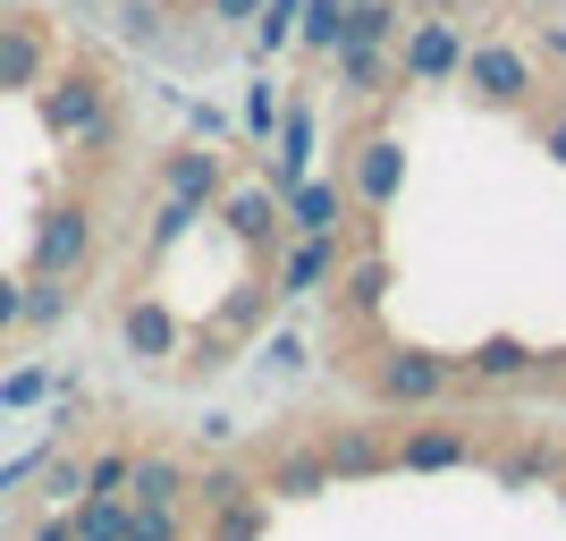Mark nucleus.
Instances as JSON below:
<instances>
[{
	"label": "nucleus",
	"instance_id": "1",
	"mask_svg": "<svg viewBox=\"0 0 566 541\" xmlns=\"http://www.w3.org/2000/svg\"><path fill=\"white\" fill-rule=\"evenodd\" d=\"M355 355H338L355 373V389L373 398V415H423V406H457L465 398V355L423 347V339H380V322L347 330Z\"/></svg>",
	"mask_w": 566,
	"mask_h": 541
},
{
	"label": "nucleus",
	"instance_id": "2",
	"mask_svg": "<svg viewBox=\"0 0 566 541\" xmlns=\"http://www.w3.org/2000/svg\"><path fill=\"white\" fill-rule=\"evenodd\" d=\"M94 246H102L94 195H51L43 212H34V237H25V271H51V280H85V271H94Z\"/></svg>",
	"mask_w": 566,
	"mask_h": 541
},
{
	"label": "nucleus",
	"instance_id": "3",
	"mask_svg": "<svg viewBox=\"0 0 566 541\" xmlns=\"http://www.w3.org/2000/svg\"><path fill=\"white\" fill-rule=\"evenodd\" d=\"M465 51H473V34H465V18H457V9H415V18H406V34H398V76H406V94H440V85H457V76H465Z\"/></svg>",
	"mask_w": 566,
	"mask_h": 541
},
{
	"label": "nucleus",
	"instance_id": "4",
	"mask_svg": "<svg viewBox=\"0 0 566 541\" xmlns=\"http://www.w3.org/2000/svg\"><path fill=\"white\" fill-rule=\"evenodd\" d=\"M482 111H533L542 102V60L516 43V34H482L465 51V76H457Z\"/></svg>",
	"mask_w": 566,
	"mask_h": 541
},
{
	"label": "nucleus",
	"instance_id": "5",
	"mask_svg": "<svg viewBox=\"0 0 566 541\" xmlns=\"http://www.w3.org/2000/svg\"><path fill=\"white\" fill-rule=\"evenodd\" d=\"M111 102H118V85H111L102 60H69V69H51L43 85H34V118H43L51 144H76L102 111H111Z\"/></svg>",
	"mask_w": 566,
	"mask_h": 541
},
{
	"label": "nucleus",
	"instance_id": "6",
	"mask_svg": "<svg viewBox=\"0 0 566 541\" xmlns=\"http://www.w3.org/2000/svg\"><path fill=\"white\" fill-rule=\"evenodd\" d=\"M491 440L482 424L449 415V406H423V415H398V474H457V466H482Z\"/></svg>",
	"mask_w": 566,
	"mask_h": 541
},
{
	"label": "nucleus",
	"instance_id": "7",
	"mask_svg": "<svg viewBox=\"0 0 566 541\" xmlns=\"http://www.w3.org/2000/svg\"><path fill=\"white\" fill-rule=\"evenodd\" d=\"M347 204H355V237H373L364 220H380L389 204L406 195V144L389 136V127H355V144H347Z\"/></svg>",
	"mask_w": 566,
	"mask_h": 541
},
{
	"label": "nucleus",
	"instance_id": "8",
	"mask_svg": "<svg viewBox=\"0 0 566 541\" xmlns=\"http://www.w3.org/2000/svg\"><path fill=\"white\" fill-rule=\"evenodd\" d=\"M389 288H398L389 246H380V237H347V262H338V280H331V313L347 330H364V322L389 313Z\"/></svg>",
	"mask_w": 566,
	"mask_h": 541
},
{
	"label": "nucleus",
	"instance_id": "9",
	"mask_svg": "<svg viewBox=\"0 0 566 541\" xmlns=\"http://www.w3.org/2000/svg\"><path fill=\"white\" fill-rule=\"evenodd\" d=\"M322 457H331L338 482H380V474H398V424H380V415H338V424L313 431Z\"/></svg>",
	"mask_w": 566,
	"mask_h": 541
},
{
	"label": "nucleus",
	"instance_id": "10",
	"mask_svg": "<svg viewBox=\"0 0 566 541\" xmlns=\"http://www.w3.org/2000/svg\"><path fill=\"white\" fill-rule=\"evenodd\" d=\"M338 262H347V237H296L287 229L280 254L262 262V271H271V296H280V305H313V296H331Z\"/></svg>",
	"mask_w": 566,
	"mask_h": 541
},
{
	"label": "nucleus",
	"instance_id": "11",
	"mask_svg": "<svg viewBox=\"0 0 566 541\" xmlns=\"http://www.w3.org/2000/svg\"><path fill=\"white\" fill-rule=\"evenodd\" d=\"M212 220L245 246L254 262L280 254V237H287V212H280V187H245V178H229V187L212 195Z\"/></svg>",
	"mask_w": 566,
	"mask_h": 541
},
{
	"label": "nucleus",
	"instance_id": "12",
	"mask_svg": "<svg viewBox=\"0 0 566 541\" xmlns=\"http://www.w3.org/2000/svg\"><path fill=\"white\" fill-rule=\"evenodd\" d=\"M262 491H271V508H305V499H322V491H338V474H331V457H322V440L313 431H296V440H280L271 457H262Z\"/></svg>",
	"mask_w": 566,
	"mask_h": 541
},
{
	"label": "nucleus",
	"instance_id": "13",
	"mask_svg": "<svg viewBox=\"0 0 566 541\" xmlns=\"http://www.w3.org/2000/svg\"><path fill=\"white\" fill-rule=\"evenodd\" d=\"M118 347L136 355L144 373H169L178 347H187V322H178V305H161V296H127V305H118Z\"/></svg>",
	"mask_w": 566,
	"mask_h": 541
},
{
	"label": "nucleus",
	"instance_id": "14",
	"mask_svg": "<svg viewBox=\"0 0 566 541\" xmlns=\"http://www.w3.org/2000/svg\"><path fill=\"white\" fill-rule=\"evenodd\" d=\"M153 187L212 212V195L229 187V153H220V144H203V136H195V144H169L161 162H153Z\"/></svg>",
	"mask_w": 566,
	"mask_h": 541
},
{
	"label": "nucleus",
	"instance_id": "15",
	"mask_svg": "<svg viewBox=\"0 0 566 541\" xmlns=\"http://www.w3.org/2000/svg\"><path fill=\"white\" fill-rule=\"evenodd\" d=\"M280 212L296 237H355L347 178H296V187H280Z\"/></svg>",
	"mask_w": 566,
	"mask_h": 541
},
{
	"label": "nucleus",
	"instance_id": "16",
	"mask_svg": "<svg viewBox=\"0 0 566 541\" xmlns=\"http://www.w3.org/2000/svg\"><path fill=\"white\" fill-rule=\"evenodd\" d=\"M51 76V25L43 18H0V102L34 94Z\"/></svg>",
	"mask_w": 566,
	"mask_h": 541
},
{
	"label": "nucleus",
	"instance_id": "17",
	"mask_svg": "<svg viewBox=\"0 0 566 541\" xmlns=\"http://www.w3.org/2000/svg\"><path fill=\"white\" fill-rule=\"evenodd\" d=\"M533 364H542V347L516 339V330H499V339L465 347V389H533Z\"/></svg>",
	"mask_w": 566,
	"mask_h": 541
},
{
	"label": "nucleus",
	"instance_id": "18",
	"mask_svg": "<svg viewBox=\"0 0 566 541\" xmlns=\"http://www.w3.org/2000/svg\"><path fill=\"white\" fill-rule=\"evenodd\" d=\"M127 499H136V508H195V466H187V457H169V448H136Z\"/></svg>",
	"mask_w": 566,
	"mask_h": 541
},
{
	"label": "nucleus",
	"instance_id": "19",
	"mask_svg": "<svg viewBox=\"0 0 566 541\" xmlns=\"http://www.w3.org/2000/svg\"><path fill=\"white\" fill-rule=\"evenodd\" d=\"M271 533V491L220 499V508H195V541H262Z\"/></svg>",
	"mask_w": 566,
	"mask_h": 541
},
{
	"label": "nucleus",
	"instance_id": "20",
	"mask_svg": "<svg viewBox=\"0 0 566 541\" xmlns=\"http://www.w3.org/2000/svg\"><path fill=\"white\" fill-rule=\"evenodd\" d=\"M111 34H118L127 51H178L169 0H111Z\"/></svg>",
	"mask_w": 566,
	"mask_h": 541
},
{
	"label": "nucleus",
	"instance_id": "21",
	"mask_svg": "<svg viewBox=\"0 0 566 541\" xmlns=\"http://www.w3.org/2000/svg\"><path fill=\"white\" fill-rule=\"evenodd\" d=\"M18 330H60L76 313V288L69 280H51V271H18Z\"/></svg>",
	"mask_w": 566,
	"mask_h": 541
},
{
	"label": "nucleus",
	"instance_id": "22",
	"mask_svg": "<svg viewBox=\"0 0 566 541\" xmlns=\"http://www.w3.org/2000/svg\"><path fill=\"white\" fill-rule=\"evenodd\" d=\"M305 162H313V111H305V102H287L280 136H271V187H296Z\"/></svg>",
	"mask_w": 566,
	"mask_h": 541
},
{
	"label": "nucleus",
	"instance_id": "23",
	"mask_svg": "<svg viewBox=\"0 0 566 541\" xmlns=\"http://www.w3.org/2000/svg\"><path fill=\"white\" fill-rule=\"evenodd\" d=\"M69 517H76V541H127V524H136V508H127V499H118V491H85V499H76V508H69Z\"/></svg>",
	"mask_w": 566,
	"mask_h": 541
},
{
	"label": "nucleus",
	"instance_id": "24",
	"mask_svg": "<svg viewBox=\"0 0 566 541\" xmlns=\"http://www.w3.org/2000/svg\"><path fill=\"white\" fill-rule=\"evenodd\" d=\"M347 43V0H305V18H296V51L305 60H331Z\"/></svg>",
	"mask_w": 566,
	"mask_h": 541
},
{
	"label": "nucleus",
	"instance_id": "25",
	"mask_svg": "<svg viewBox=\"0 0 566 541\" xmlns=\"http://www.w3.org/2000/svg\"><path fill=\"white\" fill-rule=\"evenodd\" d=\"M331 60H338V76H347V94H380L389 69H398V51H380V43H338Z\"/></svg>",
	"mask_w": 566,
	"mask_h": 541
},
{
	"label": "nucleus",
	"instance_id": "26",
	"mask_svg": "<svg viewBox=\"0 0 566 541\" xmlns=\"http://www.w3.org/2000/svg\"><path fill=\"white\" fill-rule=\"evenodd\" d=\"M262 491L254 466H237V457H220V466H195V508H220V499H245Z\"/></svg>",
	"mask_w": 566,
	"mask_h": 541
},
{
	"label": "nucleus",
	"instance_id": "27",
	"mask_svg": "<svg viewBox=\"0 0 566 541\" xmlns=\"http://www.w3.org/2000/svg\"><path fill=\"white\" fill-rule=\"evenodd\" d=\"M296 18H305V0H262V9H254V25H245V34H254L262 60H280V51L296 43Z\"/></svg>",
	"mask_w": 566,
	"mask_h": 541
},
{
	"label": "nucleus",
	"instance_id": "28",
	"mask_svg": "<svg viewBox=\"0 0 566 541\" xmlns=\"http://www.w3.org/2000/svg\"><path fill=\"white\" fill-rule=\"evenodd\" d=\"M34 482H43V499H51V508H76V499H85V457H69V448H43Z\"/></svg>",
	"mask_w": 566,
	"mask_h": 541
},
{
	"label": "nucleus",
	"instance_id": "29",
	"mask_svg": "<svg viewBox=\"0 0 566 541\" xmlns=\"http://www.w3.org/2000/svg\"><path fill=\"white\" fill-rule=\"evenodd\" d=\"M195 220H203V204H178V195H161V204H153V229H144V254L161 262L169 246H178V237L195 229Z\"/></svg>",
	"mask_w": 566,
	"mask_h": 541
},
{
	"label": "nucleus",
	"instance_id": "30",
	"mask_svg": "<svg viewBox=\"0 0 566 541\" xmlns=\"http://www.w3.org/2000/svg\"><path fill=\"white\" fill-rule=\"evenodd\" d=\"M549 474H558V448H507V457H499V491H524V482H549Z\"/></svg>",
	"mask_w": 566,
	"mask_h": 541
},
{
	"label": "nucleus",
	"instance_id": "31",
	"mask_svg": "<svg viewBox=\"0 0 566 541\" xmlns=\"http://www.w3.org/2000/svg\"><path fill=\"white\" fill-rule=\"evenodd\" d=\"M136 508V499H127ZM127 541H195V508H136Z\"/></svg>",
	"mask_w": 566,
	"mask_h": 541
},
{
	"label": "nucleus",
	"instance_id": "32",
	"mask_svg": "<svg viewBox=\"0 0 566 541\" xmlns=\"http://www.w3.org/2000/svg\"><path fill=\"white\" fill-rule=\"evenodd\" d=\"M127 474H136V448H94V457H85V491L127 499Z\"/></svg>",
	"mask_w": 566,
	"mask_h": 541
},
{
	"label": "nucleus",
	"instance_id": "33",
	"mask_svg": "<svg viewBox=\"0 0 566 541\" xmlns=\"http://www.w3.org/2000/svg\"><path fill=\"white\" fill-rule=\"evenodd\" d=\"M51 389H60V381H51V373H43V364H18V373L0 381V406H43V398H51Z\"/></svg>",
	"mask_w": 566,
	"mask_h": 541
},
{
	"label": "nucleus",
	"instance_id": "34",
	"mask_svg": "<svg viewBox=\"0 0 566 541\" xmlns=\"http://www.w3.org/2000/svg\"><path fill=\"white\" fill-rule=\"evenodd\" d=\"M280 111H287V102L271 94V85H245V136L271 144V136H280Z\"/></svg>",
	"mask_w": 566,
	"mask_h": 541
},
{
	"label": "nucleus",
	"instance_id": "35",
	"mask_svg": "<svg viewBox=\"0 0 566 541\" xmlns=\"http://www.w3.org/2000/svg\"><path fill=\"white\" fill-rule=\"evenodd\" d=\"M254 9H262V0H203V18H212L220 34H237V25H254Z\"/></svg>",
	"mask_w": 566,
	"mask_h": 541
},
{
	"label": "nucleus",
	"instance_id": "36",
	"mask_svg": "<svg viewBox=\"0 0 566 541\" xmlns=\"http://www.w3.org/2000/svg\"><path fill=\"white\" fill-rule=\"evenodd\" d=\"M18 271H0V339H18Z\"/></svg>",
	"mask_w": 566,
	"mask_h": 541
},
{
	"label": "nucleus",
	"instance_id": "37",
	"mask_svg": "<svg viewBox=\"0 0 566 541\" xmlns=\"http://www.w3.org/2000/svg\"><path fill=\"white\" fill-rule=\"evenodd\" d=\"M25 541H76V517H69V508H60V517H34Z\"/></svg>",
	"mask_w": 566,
	"mask_h": 541
},
{
	"label": "nucleus",
	"instance_id": "38",
	"mask_svg": "<svg viewBox=\"0 0 566 541\" xmlns=\"http://www.w3.org/2000/svg\"><path fill=\"white\" fill-rule=\"evenodd\" d=\"M542 153L566 169V111H542Z\"/></svg>",
	"mask_w": 566,
	"mask_h": 541
},
{
	"label": "nucleus",
	"instance_id": "39",
	"mask_svg": "<svg viewBox=\"0 0 566 541\" xmlns=\"http://www.w3.org/2000/svg\"><path fill=\"white\" fill-rule=\"evenodd\" d=\"M305 364V339H271V373H296Z\"/></svg>",
	"mask_w": 566,
	"mask_h": 541
},
{
	"label": "nucleus",
	"instance_id": "40",
	"mask_svg": "<svg viewBox=\"0 0 566 541\" xmlns=\"http://www.w3.org/2000/svg\"><path fill=\"white\" fill-rule=\"evenodd\" d=\"M415 9H457V0H415Z\"/></svg>",
	"mask_w": 566,
	"mask_h": 541
},
{
	"label": "nucleus",
	"instance_id": "41",
	"mask_svg": "<svg viewBox=\"0 0 566 541\" xmlns=\"http://www.w3.org/2000/svg\"><path fill=\"white\" fill-rule=\"evenodd\" d=\"M76 9H111V0H76Z\"/></svg>",
	"mask_w": 566,
	"mask_h": 541
}]
</instances>
